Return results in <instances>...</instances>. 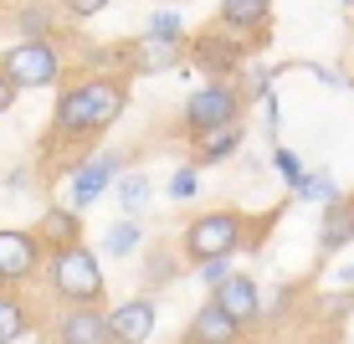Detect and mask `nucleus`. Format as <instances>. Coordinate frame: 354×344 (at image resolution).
Masks as SVG:
<instances>
[{
    "mask_svg": "<svg viewBox=\"0 0 354 344\" xmlns=\"http://www.w3.org/2000/svg\"><path fill=\"white\" fill-rule=\"evenodd\" d=\"M46 282H52V293L62 298V309H103V298H108L103 262H97V252L88 242L46 252Z\"/></svg>",
    "mask_w": 354,
    "mask_h": 344,
    "instance_id": "3",
    "label": "nucleus"
},
{
    "mask_svg": "<svg viewBox=\"0 0 354 344\" xmlns=\"http://www.w3.org/2000/svg\"><path fill=\"white\" fill-rule=\"evenodd\" d=\"M0 72L10 78L16 93H36V88H52V82L67 78V52L52 42H10L0 52Z\"/></svg>",
    "mask_w": 354,
    "mask_h": 344,
    "instance_id": "4",
    "label": "nucleus"
},
{
    "mask_svg": "<svg viewBox=\"0 0 354 344\" xmlns=\"http://www.w3.org/2000/svg\"><path fill=\"white\" fill-rule=\"evenodd\" d=\"M124 170H129V154H118V150H97L93 159H82L67 175V211H88L93 201H103Z\"/></svg>",
    "mask_w": 354,
    "mask_h": 344,
    "instance_id": "7",
    "label": "nucleus"
},
{
    "mask_svg": "<svg viewBox=\"0 0 354 344\" xmlns=\"http://www.w3.org/2000/svg\"><path fill=\"white\" fill-rule=\"evenodd\" d=\"M26 329H31V309H26V298H16V293L0 288V344L26 339Z\"/></svg>",
    "mask_w": 354,
    "mask_h": 344,
    "instance_id": "20",
    "label": "nucleus"
},
{
    "mask_svg": "<svg viewBox=\"0 0 354 344\" xmlns=\"http://www.w3.org/2000/svg\"><path fill=\"white\" fill-rule=\"evenodd\" d=\"M231 273H236V257H216V262H201V267H195V278H201L211 293L221 288V282H226Z\"/></svg>",
    "mask_w": 354,
    "mask_h": 344,
    "instance_id": "26",
    "label": "nucleus"
},
{
    "mask_svg": "<svg viewBox=\"0 0 354 344\" xmlns=\"http://www.w3.org/2000/svg\"><path fill=\"white\" fill-rule=\"evenodd\" d=\"M169 201H195V195H201V170L195 165H180L175 175H169Z\"/></svg>",
    "mask_w": 354,
    "mask_h": 344,
    "instance_id": "25",
    "label": "nucleus"
},
{
    "mask_svg": "<svg viewBox=\"0 0 354 344\" xmlns=\"http://www.w3.org/2000/svg\"><path fill=\"white\" fill-rule=\"evenodd\" d=\"M36 242H41V252H62V247H77L82 242V216L67 211V206H52V211L36 216Z\"/></svg>",
    "mask_w": 354,
    "mask_h": 344,
    "instance_id": "15",
    "label": "nucleus"
},
{
    "mask_svg": "<svg viewBox=\"0 0 354 344\" xmlns=\"http://www.w3.org/2000/svg\"><path fill=\"white\" fill-rule=\"evenodd\" d=\"M339 282H349V288H354V267H339Z\"/></svg>",
    "mask_w": 354,
    "mask_h": 344,
    "instance_id": "31",
    "label": "nucleus"
},
{
    "mask_svg": "<svg viewBox=\"0 0 354 344\" xmlns=\"http://www.w3.org/2000/svg\"><path fill=\"white\" fill-rule=\"evenodd\" d=\"M52 344H113L108 309H62V318L52 324Z\"/></svg>",
    "mask_w": 354,
    "mask_h": 344,
    "instance_id": "11",
    "label": "nucleus"
},
{
    "mask_svg": "<svg viewBox=\"0 0 354 344\" xmlns=\"http://www.w3.org/2000/svg\"><path fill=\"white\" fill-rule=\"evenodd\" d=\"M267 21H272V0H221V10H216V26L231 31V36H262Z\"/></svg>",
    "mask_w": 354,
    "mask_h": 344,
    "instance_id": "13",
    "label": "nucleus"
},
{
    "mask_svg": "<svg viewBox=\"0 0 354 344\" xmlns=\"http://www.w3.org/2000/svg\"><path fill=\"white\" fill-rule=\"evenodd\" d=\"M144 36H154V42H185V21L175 10H149L144 16Z\"/></svg>",
    "mask_w": 354,
    "mask_h": 344,
    "instance_id": "23",
    "label": "nucleus"
},
{
    "mask_svg": "<svg viewBox=\"0 0 354 344\" xmlns=\"http://www.w3.org/2000/svg\"><path fill=\"white\" fill-rule=\"evenodd\" d=\"M211 303L231 318V324H241V329H252L262 318V288H257V278H252V273H231L221 288L211 293Z\"/></svg>",
    "mask_w": 354,
    "mask_h": 344,
    "instance_id": "10",
    "label": "nucleus"
},
{
    "mask_svg": "<svg viewBox=\"0 0 354 344\" xmlns=\"http://www.w3.org/2000/svg\"><path fill=\"white\" fill-rule=\"evenodd\" d=\"M149 195H154V185H149V175H139V170H124V175H118V185H113V201H118V211H124L129 221L144 216Z\"/></svg>",
    "mask_w": 354,
    "mask_h": 344,
    "instance_id": "18",
    "label": "nucleus"
},
{
    "mask_svg": "<svg viewBox=\"0 0 354 344\" xmlns=\"http://www.w3.org/2000/svg\"><path fill=\"white\" fill-rule=\"evenodd\" d=\"M277 216V211H272ZM272 216H262L257 226H252V216H241V211H205V216H195L185 231H180V257H185L190 267H201V262H216V257H236L241 247H257L262 242V231L272 226Z\"/></svg>",
    "mask_w": 354,
    "mask_h": 344,
    "instance_id": "2",
    "label": "nucleus"
},
{
    "mask_svg": "<svg viewBox=\"0 0 354 344\" xmlns=\"http://www.w3.org/2000/svg\"><path fill=\"white\" fill-rule=\"evenodd\" d=\"M154 324H160V303H154L149 293L124 298V303L108 309V334H113V344H149Z\"/></svg>",
    "mask_w": 354,
    "mask_h": 344,
    "instance_id": "9",
    "label": "nucleus"
},
{
    "mask_svg": "<svg viewBox=\"0 0 354 344\" xmlns=\"http://www.w3.org/2000/svg\"><path fill=\"white\" fill-rule=\"evenodd\" d=\"M124 108H129V82L124 78H88V72H77L57 93L46 144H72L77 150V144H88V139L113 129L124 118Z\"/></svg>",
    "mask_w": 354,
    "mask_h": 344,
    "instance_id": "1",
    "label": "nucleus"
},
{
    "mask_svg": "<svg viewBox=\"0 0 354 344\" xmlns=\"http://www.w3.org/2000/svg\"><path fill=\"white\" fill-rule=\"evenodd\" d=\"M139 242H144V226H139V221H113V226H108L103 231V252L108 257H133V252H139Z\"/></svg>",
    "mask_w": 354,
    "mask_h": 344,
    "instance_id": "21",
    "label": "nucleus"
},
{
    "mask_svg": "<svg viewBox=\"0 0 354 344\" xmlns=\"http://www.w3.org/2000/svg\"><path fill=\"white\" fill-rule=\"evenodd\" d=\"M41 262H46V252H41V242H36V231L0 226V288H16V282L36 278Z\"/></svg>",
    "mask_w": 354,
    "mask_h": 344,
    "instance_id": "8",
    "label": "nucleus"
},
{
    "mask_svg": "<svg viewBox=\"0 0 354 344\" xmlns=\"http://www.w3.org/2000/svg\"><path fill=\"white\" fill-rule=\"evenodd\" d=\"M354 247V195H339V201L319 206V252L334 257Z\"/></svg>",
    "mask_w": 354,
    "mask_h": 344,
    "instance_id": "12",
    "label": "nucleus"
},
{
    "mask_svg": "<svg viewBox=\"0 0 354 344\" xmlns=\"http://www.w3.org/2000/svg\"><path fill=\"white\" fill-rule=\"evenodd\" d=\"M292 201H313V206H328V201H339V185L324 175V170H308V175H303V185L292 190Z\"/></svg>",
    "mask_w": 354,
    "mask_h": 344,
    "instance_id": "22",
    "label": "nucleus"
},
{
    "mask_svg": "<svg viewBox=\"0 0 354 344\" xmlns=\"http://www.w3.org/2000/svg\"><path fill=\"white\" fill-rule=\"evenodd\" d=\"M308 72H313V78H319V82H324V88H344V78H339V72H334V67H308Z\"/></svg>",
    "mask_w": 354,
    "mask_h": 344,
    "instance_id": "30",
    "label": "nucleus"
},
{
    "mask_svg": "<svg viewBox=\"0 0 354 344\" xmlns=\"http://www.w3.org/2000/svg\"><path fill=\"white\" fill-rule=\"evenodd\" d=\"M241 108H247V98H241L236 82H201V88L185 98L180 129H185L190 139H201V134H216V129L241 124Z\"/></svg>",
    "mask_w": 354,
    "mask_h": 344,
    "instance_id": "5",
    "label": "nucleus"
},
{
    "mask_svg": "<svg viewBox=\"0 0 354 344\" xmlns=\"http://www.w3.org/2000/svg\"><path fill=\"white\" fill-rule=\"evenodd\" d=\"M16 88H10V78H6V72H0V114H10V108H16Z\"/></svg>",
    "mask_w": 354,
    "mask_h": 344,
    "instance_id": "29",
    "label": "nucleus"
},
{
    "mask_svg": "<svg viewBox=\"0 0 354 344\" xmlns=\"http://www.w3.org/2000/svg\"><path fill=\"white\" fill-rule=\"evenodd\" d=\"M190 144H195V170H205V165H226L231 154H241V144H247V129L231 124V129L201 134V139H190Z\"/></svg>",
    "mask_w": 354,
    "mask_h": 344,
    "instance_id": "17",
    "label": "nucleus"
},
{
    "mask_svg": "<svg viewBox=\"0 0 354 344\" xmlns=\"http://www.w3.org/2000/svg\"><path fill=\"white\" fill-rule=\"evenodd\" d=\"M339 6H354V0H339Z\"/></svg>",
    "mask_w": 354,
    "mask_h": 344,
    "instance_id": "32",
    "label": "nucleus"
},
{
    "mask_svg": "<svg viewBox=\"0 0 354 344\" xmlns=\"http://www.w3.org/2000/svg\"><path fill=\"white\" fill-rule=\"evenodd\" d=\"M272 170H277V180H283L288 185V195L303 185V175H308V170H303V159L288 150V144H272Z\"/></svg>",
    "mask_w": 354,
    "mask_h": 344,
    "instance_id": "24",
    "label": "nucleus"
},
{
    "mask_svg": "<svg viewBox=\"0 0 354 344\" xmlns=\"http://www.w3.org/2000/svg\"><path fill=\"white\" fill-rule=\"evenodd\" d=\"M185 62H195V72H201L205 82H236L241 67H247V42L231 36V31H221V26H205L190 42Z\"/></svg>",
    "mask_w": 354,
    "mask_h": 344,
    "instance_id": "6",
    "label": "nucleus"
},
{
    "mask_svg": "<svg viewBox=\"0 0 354 344\" xmlns=\"http://www.w3.org/2000/svg\"><path fill=\"white\" fill-rule=\"evenodd\" d=\"M175 273H180V267H175V257H169V252H154L149 262H144V282H149V288H165Z\"/></svg>",
    "mask_w": 354,
    "mask_h": 344,
    "instance_id": "27",
    "label": "nucleus"
},
{
    "mask_svg": "<svg viewBox=\"0 0 354 344\" xmlns=\"http://www.w3.org/2000/svg\"><path fill=\"white\" fill-rule=\"evenodd\" d=\"M57 6H62L67 21H93V16H103L113 0H57Z\"/></svg>",
    "mask_w": 354,
    "mask_h": 344,
    "instance_id": "28",
    "label": "nucleus"
},
{
    "mask_svg": "<svg viewBox=\"0 0 354 344\" xmlns=\"http://www.w3.org/2000/svg\"><path fill=\"white\" fill-rule=\"evenodd\" d=\"M241 334L247 329L241 324H231V318L216 309L211 298L195 309V318H190V329H185V344H241Z\"/></svg>",
    "mask_w": 354,
    "mask_h": 344,
    "instance_id": "16",
    "label": "nucleus"
},
{
    "mask_svg": "<svg viewBox=\"0 0 354 344\" xmlns=\"http://www.w3.org/2000/svg\"><path fill=\"white\" fill-rule=\"evenodd\" d=\"M16 42H52L57 36V10L52 6H41V0H36V6H21L16 10Z\"/></svg>",
    "mask_w": 354,
    "mask_h": 344,
    "instance_id": "19",
    "label": "nucleus"
},
{
    "mask_svg": "<svg viewBox=\"0 0 354 344\" xmlns=\"http://www.w3.org/2000/svg\"><path fill=\"white\" fill-rule=\"evenodd\" d=\"M185 57H190V42H154V36L129 42V72H169Z\"/></svg>",
    "mask_w": 354,
    "mask_h": 344,
    "instance_id": "14",
    "label": "nucleus"
}]
</instances>
